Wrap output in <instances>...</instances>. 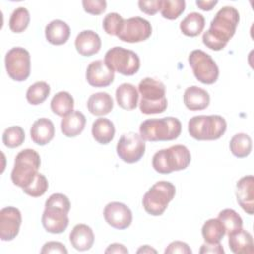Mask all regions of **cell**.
Masks as SVG:
<instances>
[{
  "label": "cell",
  "instance_id": "1",
  "mask_svg": "<svg viewBox=\"0 0 254 254\" xmlns=\"http://www.w3.org/2000/svg\"><path fill=\"white\" fill-rule=\"evenodd\" d=\"M239 19V12L234 7L225 6L218 10L210 22L209 29L202 35L203 44L212 51L224 49L234 36Z\"/></svg>",
  "mask_w": 254,
  "mask_h": 254
},
{
  "label": "cell",
  "instance_id": "2",
  "mask_svg": "<svg viewBox=\"0 0 254 254\" xmlns=\"http://www.w3.org/2000/svg\"><path fill=\"white\" fill-rule=\"evenodd\" d=\"M70 201L64 193H53L46 200L45 210L42 215L44 228L53 234L64 232L68 226V212Z\"/></svg>",
  "mask_w": 254,
  "mask_h": 254
},
{
  "label": "cell",
  "instance_id": "3",
  "mask_svg": "<svg viewBox=\"0 0 254 254\" xmlns=\"http://www.w3.org/2000/svg\"><path fill=\"white\" fill-rule=\"evenodd\" d=\"M140 136L144 141H172L182 132V123L176 117L147 119L140 124Z\"/></svg>",
  "mask_w": 254,
  "mask_h": 254
},
{
  "label": "cell",
  "instance_id": "4",
  "mask_svg": "<svg viewBox=\"0 0 254 254\" xmlns=\"http://www.w3.org/2000/svg\"><path fill=\"white\" fill-rule=\"evenodd\" d=\"M138 91L141 94L139 107L144 114L162 113L167 109L165 84L151 77H146L139 82Z\"/></svg>",
  "mask_w": 254,
  "mask_h": 254
},
{
  "label": "cell",
  "instance_id": "5",
  "mask_svg": "<svg viewBox=\"0 0 254 254\" xmlns=\"http://www.w3.org/2000/svg\"><path fill=\"white\" fill-rule=\"evenodd\" d=\"M191 160L190 152L184 145H174L155 153L152 160L154 170L160 174H170L185 170Z\"/></svg>",
  "mask_w": 254,
  "mask_h": 254
},
{
  "label": "cell",
  "instance_id": "6",
  "mask_svg": "<svg viewBox=\"0 0 254 254\" xmlns=\"http://www.w3.org/2000/svg\"><path fill=\"white\" fill-rule=\"evenodd\" d=\"M226 127V121L220 115L193 116L188 124L190 135L198 141L217 140L225 133Z\"/></svg>",
  "mask_w": 254,
  "mask_h": 254
},
{
  "label": "cell",
  "instance_id": "7",
  "mask_svg": "<svg viewBox=\"0 0 254 254\" xmlns=\"http://www.w3.org/2000/svg\"><path fill=\"white\" fill-rule=\"evenodd\" d=\"M40 155L33 149H24L15 158L11 180L14 185L24 189L29 186L39 173Z\"/></svg>",
  "mask_w": 254,
  "mask_h": 254
},
{
  "label": "cell",
  "instance_id": "8",
  "mask_svg": "<svg viewBox=\"0 0 254 254\" xmlns=\"http://www.w3.org/2000/svg\"><path fill=\"white\" fill-rule=\"evenodd\" d=\"M176 194L175 186L167 181H160L154 184L143 196V207L145 211L153 216L162 215L170 201Z\"/></svg>",
  "mask_w": 254,
  "mask_h": 254
},
{
  "label": "cell",
  "instance_id": "9",
  "mask_svg": "<svg viewBox=\"0 0 254 254\" xmlns=\"http://www.w3.org/2000/svg\"><path fill=\"white\" fill-rule=\"evenodd\" d=\"M104 63L112 70L123 75H133L140 68L138 55L122 47H114L108 50L104 57Z\"/></svg>",
  "mask_w": 254,
  "mask_h": 254
},
{
  "label": "cell",
  "instance_id": "10",
  "mask_svg": "<svg viewBox=\"0 0 254 254\" xmlns=\"http://www.w3.org/2000/svg\"><path fill=\"white\" fill-rule=\"evenodd\" d=\"M189 64L196 79L204 84L214 83L219 75V69L213 59L201 50H193L189 56Z\"/></svg>",
  "mask_w": 254,
  "mask_h": 254
},
{
  "label": "cell",
  "instance_id": "11",
  "mask_svg": "<svg viewBox=\"0 0 254 254\" xmlns=\"http://www.w3.org/2000/svg\"><path fill=\"white\" fill-rule=\"evenodd\" d=\"M5 67L8 75L13 80H26L31 71L30 53L21 47L12 48L5 56Z\"/></svg>",
  "mask_w": 254,
  "mask_h": 254
},
{
  "label": "cell",
  "instance_id": "12",
  "mask_svg": "<svg viewBox=\"0 0 254 254\" xmlns=\"http://www.w3.org/2000/svg\"><path fill=\"white\" fill-rule=\"evenodd\" d=\"M145 141L135 132L123 134L116 146V152L119 158L128 164H134L141 160L145 154Z\"/></svg>",
  "mask_w": 254,
  "mask_h": 254
},
{
  "label": "cell",
  "instance_id": "13",
  "mask_svg": "<svg viewBox=\"0 0 254 254\" xmlns=\"http://www.w3.org/2000/svg\"><path fill=\"white\" fill-rule=\"evenodd\" d=\"M151 35L152 26L148 20L141 17H132L124 19L117 37L122 42L139 43L146 41Z\"/></svg>",
  "mask_w": 254,
  "mask_h": 254
},
{
  "label": "cell",
  "instance_id": "14",
  "mask_svg": "<svg viewBox=\"0 0 254 254\" xmlns=\"http://www.w3.org/2000/svg\"><path fill=\"white\" fill-rule=\"evenodd\" d=\"M22 222L20 210L14 206H7L0 210V238L3 241L13 240L19 233Z\"/></svg>",
  "mask_w": 254,
  "mask_h": 254
},
{
  "label": "cell",
  "instance_id": "15",
  "mask_svg": "<svg viewBox=\"0 0 254 254\" xmlns=\"http://www.w3.org/2000/svg\"><path fill=\"white\" fill-rule=\"evenodd\" d=\"M103 216L110 226L119 230L126 229L132 222V211L126 204L118 201L107 203L103 210Z\"/></svg>",
  "mask_w": 254,
  "mask_h": 254
},
{
  "label": "cell",
  "instance_id": "16",
  "mask_svg": "<svg viewBox=\"0 0 254 254\" xmlns=\"http://www.w3.org/2000/svg\"><path fill=\"white\" fill-rule=\"evenodd\" d=\"M86 80L93 87H106L114 80V71H112L102 60L91 62L85 73Z\"/></svg>",
  "mask_w": 254,
  "mask_h": 254
},
{
  "label": "cell",
  "instance_id": "17",
  "mask_svg": "<svg viewBox=\"0 0 254 254\" xmlns=\"http://www.w3.org/2000/svg\"><path fill=\"white\" fill-rule=\"evenodd\" d=\"M235 195L238 204L247 213L254 212V178L253 176L242 177L236 184Z\"/></svg>",
  "mask_w": 254,
  "mask_h": 254
},
{
  "label": "cell",
  "instance_id": "18",
  "mask_svg": "<svg viewBox=\"0 0 254 254\" xmlns=\"http://www.w3.org/2000/svg\"><path fill=\"white\" fill-rule=\"evenodd\" d=\"M74 46L81 56L90 57L99 52L101 48V40L95 32L84 30L76 36Z\"/></svg>",
  "mask_w": 254,
  "mask_h": 254
},
{
  "label": "cell",
  "instance_id": "19",
  "mask_svg": "<svg viewBox=\"0 0 254 254\" xmlns=\"http://www.w3.org/2000/svg\"><path fill=\"white\" fill-rule=\"evenodd\" d=\"M228 244L230 250L235 254H252L254 252L252 235L242 228L228 234Z\"/></svg>",
  "mask_w": 254,
  "mask_h": 254
},
{
  "label": "cell",
  "instance_id": "20",
  "mask_svg": "<svg viewBox=\"0 0 254 254\" xmlns=\"http://www.w3.org/2000/svg\"><path fill=\"white\" fill-rule=\"evenodd\" d=\"M32 141L40 146L50 143L55 136L54 123L48 118L37 119L30 130Z\"/></svg>",
  "mask_w": 254,
  "mask_h": 254
},
{
  "label": "cell",
  "instance_id": "21",
  "mask_svg": "<svg viewBox=\"0 0 254 254\" xmlns=\"http://www.w3.org/2000/svg\"><path fill=\"white\" fill-rule=\"evenodd\" d=\"M69 241L73 248L78 251L89 250L94 243L93 231L86 224H76L69 234Z\"/></svg>",
  "mask_w": 254,
  "mask_h": 254
},
{
  "label": "cell",
  "instance_id": "22",
  "mask_svg": "<svg viewBox=\"0 0 254 254\" xmlns=\"http://www.w3.org/2000/svg\"><path fill=\"white\" fill-rule=\"evenodd\" d=\"M210 97L206 90L192 85L188 87L184 93V103L191 111L203 110L209 105Z\"/></svg>",
  "mask_w": 254,
  "mask_h": 254
},
{
  "label": "cell",
  "instance_id": "23",
  "mask_svg": "<svg viewBox=\"0 0 254 254\" xmlns=\"http://www.w3.org/2000/svg\"><path fill=\"white\" fill-rule=\"evenodd\" d=\"M45 36L50 44L61 46L67 42L70 36V28L62 20H53L46 26Z\"/></svg>",
  "mask_w": 254,
  "mask_h": 254
},
{
  "label": "cell",
  "instance_id": "24",
  "mask_svg": "<svg viewBox=\"0 0 254 254\" xmlns=\"http://www.w3.org/2000/svg\"><path fill=\"white\" fill-rule=\"evenodd\" d=\"M86 123V118L83 113L77 110H73L61 121V131L66 137H76L79 135Z\"/></svg>",
  "mask_w": 254,
  "mask_h": 254
},
{
  "label": "cell",
  "instance_id": "25",
  "mask_svg": "<svg viewBox=\"0 0 254 254\" xmlns=\"http://www.w3.org/2000/svg\"><path fill=\"white\" fill-rule=\"evenodd\" d=\"M117 104L125 110H133L138 105L139 93L135 85L131 83L120 84L115 91Z\"/></svg>",
  "mask_w": 254,
  "mask_h": 254
},
{
  "label": "cell",
  "instance_id": "26",
  "mask_svg": "<svg viewBox=\"0 0 254 254\" xmlns=\"http://www.w3.org/2000/svg\"><path fill=\"white\" fill-rule=\"evenodd\" d=\"M88 111L96 116L108 114L113 108V99L107 92H96L89 96L87 100Z\"/></svg>",
  "mask_w": 254,
  "mask_h": 254
},
{
  "label": "cell",
  "instance_id": "27",
  "mask_svg": "<svg viewBox=\"0 0 254 254\" xmlns=\"http://www.w3.org/2000/svg\"><path fill=\"white\" fill-rule=\"evenodd\" d=\"M91 133L97 143L106 145L113 140L115 135V127L111 120L100 117L92 123Z\"/></svg>",
  "mask_w": 254,
  "mask_h": 254
},
{
  "label": "cell",
  "instance_id": "28",
  "mask_svg": "<svg viewBox=\"0 0 254 254\" xmlns=\"http://www.w3.org/2000/svg\"><path fill=\"white\" fill-rule=\"evenodd\" d=\"M204 25V17L197 12H191L180 23V29L188 37H196L202 32Z\"/></svg>",
  "mask_w": 254,
  "mask_h": 254
},
{
  "label": "cell",
  "instance_id": "29",
  "mask_svg": "<svg viewBox=\"0 0 254 254\" xmlns=\"http://www.w3.org/2000/svg\"><path fill=\"white\" fill-rule=\"evenodd\" d=\"M74 100L67 91H60L54 95L51 101V109L58 116L64 117L73 111Z\"/></svg>",
  "mask_w": 254,
  "mask_h": 254
},
{
  "label": "cell",
  "instance_id": "30",
  "mask_svg": "<svg viewBox=\"0 0 254 254\" xmlns=\"http://www.w3.org/2000/svg\"><path fill=\"white\" fill-rule=\"evenodd\" d=\"M201 234L205 242L218 243L225 235V229L218 218H210L203 223Z\"/></svg>",
  "mask_w": 254,
  "mask_h": 254
},
{
  "label": "cell",
  "instance_id": "31",
  "mask_svg": "<svg viewBox=\"0 0 254 254\" xmlns=\"http://www.w3.org/2000/svg\"><path fill=\"white\" fill-rule=\"evenodd\" d=\"M231 153L237 158L247 157L252 150V140L249 135L245 133L235 134L229 143Z\"/></svg>",
  "mask_w": 254,
  "mask_h": 254
},
{
  "label": "cell",
  "instance_id": "32",
  "mask_svg": "<svg viewBox=\"0 0 254 254\" xmlns=\"http://www.w3.org/2000/svg\"><path fill=\"white\" fill-rule=\"evenodd\" d=\"M50 92L51 87L47 82L37 81L28 88L26 92V98L30 104L39 105L48 98Z\"/></svg>",
  "mask_w": 254,
  "mask_h": 254
},
{
  "label": "cell",
  "instance_id": "33",
  "mask_svg": "<svg viewBox=\"0 0 254 254\" xmlns=\"http://www.w3.org/2000/svg\"><path fill=\"white\" fill-rule=\"evenodd\" d=\"M218 220L222 223L225 234H229L237 229L242 228L243 221L241 216L231 208H225L218 213Z\"/></svg>",
  "mask_w": 254,
  "mask_h": 254
},
{
  "label": "cell",
  "instance_id": "34",
  "mask_svg": "<svg viewBox=\"0 0 254 254\" xmlns=\"http://www.w3.org/2000/svg\"><path fill=\"white\" fill-rule=\"evenodd\" d=\"M30 23V13L25 7L16 8L10 16L9 28L13 33L24 32Z\"/></svg>",
  "mask_w": 254,
  "mask_h": 254
},
{
  "label": "cell",
  "instance_id": "35",
  "mask_svg": "<svg viewBox=\"0 0 254 254\" xmlns=\"http://www.w3.org/2000/svg\"><path fill=\"white\" fill-rule=\"evenodd\" d=\"M186 8V2L184 0H162L161 14L165 19L175 20L177 19Z\"/></svg>",
  "mask_w": 254,
  "mask_h": 254
},
{
  "label": "cell",
  "instance_id": "36",
  "mask_svg": "<svg viewBox=\"0 0 254 254\" xmlns=\"http://www.w3.org/2000/svg\"><path fill=\"white\" fill-rule=\"evenodd\" d=\"M25 132L20 126H11L7 128L2 136L4 145L8 148H17L24 143Z\"/></svg>",
  "mask_w": 254,
  "mask_h": 254
},
{
  "label": "cell",
  "instance_id": "37",
  "mask_svg": "<svg viewBox=\"0 0 254 254\" xmlns=\"http://www.w3.org/2000/svg\"><path fill=\"white\" fill-rule=\"evenodd\" d=\"M48 188L49 183L47 178L43 174L38 173L34 181L29 186L24 188L23 190L25 193L32 197H39L42 196L48 190Z\"/></svg>",
  "mask_w": 254,
  "mask_h": 254
},
{
  "label": "cell",
  "instance_id": "38",
  "mask_svg": "<svg viewBox=\"0 0 254 254\" xmlns=\"http://www.w3.org/2000/svg\"><path fill=\"white\" fill-rule=\"evenodd\" d=\"M124 19L118 14V13H109L107 14L102 22L103 30L106 32V34L111 36H117L122 25H123Z\"/></svg>",
  "mask_w": 254,
  "mask_h": 254
},
{
  "label": "cell",
  "instance_id": "39",
  "mask_svg": "<svg viewBox=\"0 0 254 254\" xmlns=\"http://www.w3.org/2000/svg\"><path fill=\"white\" fill-rule=\"evenodd\" d=\"M106 1L104 0H83L82 7L84 11L91 15H100L106 10Z\"/></svg>",
  "mask_w": 254,
  "mask_h": 254
},
{
  "label": "cell",
  "instance_id": "40",
  "mask_svg": "<svg viewBox=\"0 0 254 254\" xmlns=\"http://www.w3.org/2000/svg\"><path fill=\"white\" fill-rule=\"evenodd\" d=\"M138 6L140 10L147 15H155L161 10L162 0H150V1H139Z\"/></svg>",
  "mask_w": 254,
  "mask_h": 254
},
{
  "label": "cell",
  "instance_id": "41",
  "mask_svg": "<svg viewBox=\"0 0 254 254\" xmlns=\"http://www.w3.org/2000/svg\"><path fill=\"white\" fill-rule=\"evenodd\" d=\"M166 254H176V253H181V254H191V249L190 246L183 241H173L171 242L168 247L165 249Z\"/></svg>",
  "mask_w": 254,
  "mask_h": 254
},
{
  "label": "cell",
  "instance_id": "42",
  "mask_svg": "<svg viewBox=\"0 0 254 254\" xmlns=\"http://www.w3.org/2000/svg\"><path fill=\"white\" fill-rule=\"evenodd\" d=\"M42 254H49V253H60V254H66L67 249L65 246L58 241H49L44 244L43 248L41 249Z\"/></svg>",
  "mask_w": 254,
  "mask_h": 254
},
{
  "label": "cell",
  "instance_id": "43",
  "mask_svg": "<svg viewBox=\"0 0 254 254\" xmlns=\"http://www.w3.org/2000/svg\"><path fill=\"white\" fill-rule=\"evenodd\" d=\"M200 254H207V253H216V254H224V249L220 242L218 243H203L199 249Z\"/></svg>",
  "mask_w": 254,
  "mask_h": 254
},
{
  "label": "cell",
  "instance_id": "44",
  "mask_svg": "<svg viewBox=\"0 0 254 254\" xmlns=\"http://www.w3.org/2000/svg\"><path fill=\"white\" fill-rule=\"evenodd\" d=\"M105 253L126 254V253H128V249H127L123 244H120V243H113V244H110V245L106 248Z\"/></svg>",
  "mask_w": 254,
  "mask_h": 254
},
{
  "label": "cell",
  "instance_id": "45",
  "mask_svg": "<svg viewBox=\"0 0 254 254\" xmlns=\"http://www.w3.org/2000/svg\"><path fill=\"white\" fill-rule=\"evenodd\" d=\"M218 3L217 0H208V1H204V0H196L195 4L197 5V7L203 11H210L213 9V7Z\"/></svg>",
  "mask_w": 254,
  "mask_h": 254
},
{
  "label": "cell",
  "instance_id": "46",
  "mask_svg": "<svg viewBox=\"0 0 254 254\" xmlns=\"http://www.w3.org/2000/svg\"><path fill=\"white\" fill-rule=\"evenodd\" d=\"M151 252L157 253V251H156L155 249L151 248L149 245H144V246H142L140 249L137 250V253H151Z\"/></svg>",
  "mask_w": 254,
  "mask_h": 254
}]
</instances>
